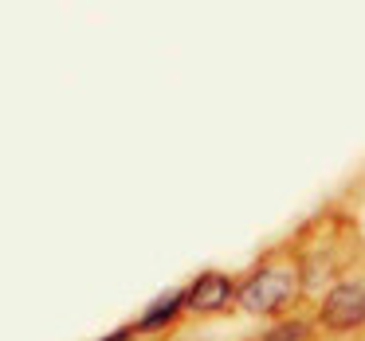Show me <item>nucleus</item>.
Masks as SVG:
<instances>
[{
    "mask_svg": "<svg viewBox=\"0 0 365 341\" xmlns=\"http://www.w3.org/2000/svg\"><path fill=\"white\" fill-rule=\"evenodd\" d=\"M302 337H307L302 325H279V330L267 333V341H302Z\"/></svg>",
    "mask_w": 365,
    "mask_h": 341,
    "instance_id": "39448f33",
    "label": "nucleus"
},
{
    "mask_svg": "<svg viewBox=\"0 0 365 341\" xmlns=\"http://www.w3.org/2000/svg\"><path fill=\"white\" fill-rule=\"evenodd\" d=\"M322 318H326V325H338V330H349V325L365 322V286L361 283L334 286L322 302Z\"/></svg>",
    "mask_w": 365,
    "mask_h": 341,
    "instance_id": "f03ea898",
    "label": "nucleus"
},
{
    "mask_svg": "<svg viewBox=\"0 0 365 341\" xmlns=\"http://www.w3.org/2000/svg\"><path fill=\"white\" fill-rule=\"evenodd\" d=\"M294 290V278L291 271H259L255 278H247L244 290H240V306L252 310V314H271V310H279L287 298H291Z\"/></svg>",
    "mask_w": 365,
    "mask_h": 341,
    "instance_id": "f257e3e1",
    "label": "nucleus"
},
{
    "mask_svg": "<svg viewBox=\"0 0 365 341\" xmlns=\"http://www.w3.org/2000/svg\"><path fill=\"white\" fill-rule=\"evenodd\" d=\"M103 341H130V330H118V333H110V337H103Z\"/></svg>",
    "mask_w": 365,
    "mask_h": 341,
    "instance_id": "423d86ee",
    "label": "nucleus"
},
{
    "mask_svg": "<svg viewBox=\"0 0 365 341\" xmlns=\"http://www.w3.org/2000/svg\"><path fill=\"white\" fill-rule=\"evenodd\" d=\"M232 286L224 275H216V271H208V275H200L197 283L189 286V294H185V302H189L192 310H220L224 302H228Z\"/></svg>",
    "mask_w": 365,
    "mask_h": 341,
    "instance_id": "7ed1b4c3",
    "label": "nucleus"
},
{
    "mask_svg": "<svg viewBox=\"0 0 365 341\" xmlns=\"http://www.w3.org/2000/svg\"><path fill=\"white\" fill-rule=\"evenodd\" d=\"M181 302H185V294H177V290L161 294V298H158V302H153V306L142 314V330H161V325H165L169 318H177Z\"/></svg>",
    "mask_w": 365,
    "mask_h": 341,
    "instance_id": "20e7f679",
    "label": "nucleus"
}]
</instances>
